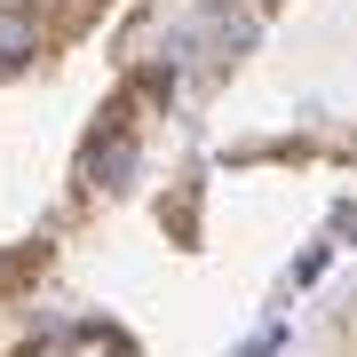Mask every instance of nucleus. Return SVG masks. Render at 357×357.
I'll return each mask as SVG.
<instances>
[{
	"instance_id": "obj_1",
	"label": "nucleus",
	"mask_w": 357,
	"mask_h": 357,
	"mask_svg": "<svg viewBox=\"0 0 357 357\" xmlns=\"http://www.w3.org/2000/svg\"><path fill=\"white\" fill-rule=\"evenodd\" d=\"M128 175H135V151H128V143H96V183H112V191H119Z\"/></svg>"
},
{
	"instance_id": "obj_2",
	"label": "nucleus",
	"mask_w": 357,
	"mask_h": 357,
	"mask_svg": "<svg viewBox=\"0 0 357 357\" xmlns=\"http://www.w3.org/2000/svg\"><path fill=\"white\" fill-rule=\"evenodd\" d=\"M24 56H32V24H24V16H0V64H24Z\"/></svg>"
}]
</instances>
